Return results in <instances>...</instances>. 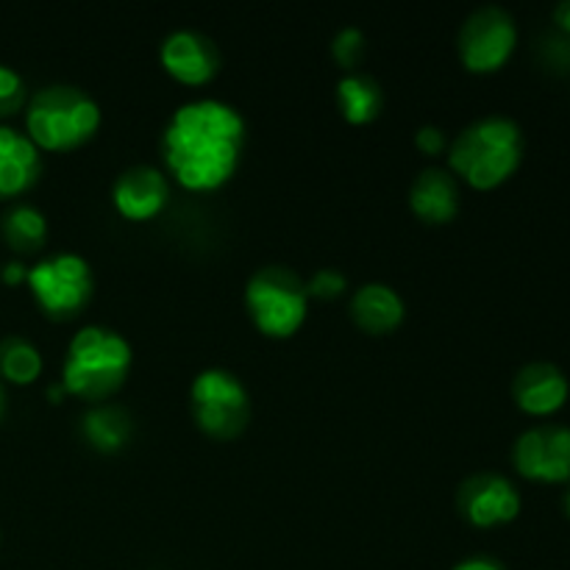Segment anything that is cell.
Segmentation results:
<instances>
[{"label":"cell","mask_w":570,"mask_h":570,"mask_svg":"<svg viewBox=\"0 0 570 570\" xmlns=\"http://www.w3.org/2000/svg\"><path fill=\"white\" fill-rule=\"evenodd\" d=\"M245 137L248 126L234 104L212 95L184 100L161 131L165 173L189 193H215L237 173Z\"/></svg>","instance_id":"obj_1"},{"label":"cell","mask_w":570,"mask_h":570,"mask_svg":"<svg viewBox=\"0 0 570 570\" xmlns=\"http://www.w3.org/2000/svg\"><path fill=\"white\" fill-rule=\"evenodd\" d=\"M449 170L473 189L510 181L523 161V131L512 117L484 115L449 142Z\"/></svg>","instance_id":"obj_2"},{"label":"cell","mask_w":570,"mask_h":570,"mask_svg":"<svg viewBox=\"0 0 570 570\" xmlns=\"http://www.w3.org/2000/svg\"><path fill=\"white\" fill-rule=\"evenodd\" d=\"M134 351L120 332L100 323L81 326L70 337L61 362V387L67 395L104 404L126 384Z\"/></svg>","instance_id":"obj_3"},{"label":"cell","mask_w":570,"mask_h":570,"mask_svg":"<svg viewBox=\"0 0 570 570\" xmlns=\"http://www.w3.org/2000/svg\"><path fill=\"white\" fill-rule=\"evenodd\" d=\"M100 104L76 83H48L26 104V134L39 150L65 154L87 145L98 134Z\"/></svg>","instance_id":"obj_4"},{"label":"cell","mask_w":570,"mask_h":570,"mask_svg":"<svg viewBox=\"0 0 570 570\" xmlns=\"http://www.w3.org/2000/svg\"><path fill=\"white\" fill-rule=\"evenodd\" d=\"M245 309L267 337H289L298 332L309 312L306 282L284 265L259 267L245 284Z\"/></svg>","instance_id":"obj_5"},{"label":"cell","mask_w":570,"mask_h":570,"mask_svg":"<svg viewBox=\"0 0 570 570\" xmlns=\"http://www.w3.org/2000/svg\"><path fill=\"white\" fill-rule=\"evenodd\" d=\"M26 284L45 315L67 321L92 301L95 273L78 250H56L28 267Z\"/></svg>","instance_id":"obj_6"},{"label":"cell","mask_w":570,"mask_h":570,"mask_svg":"<svg viewBox=\"0 0 570 570\" xmlns=\"http://www.w3.org/2000/svg\"><path fill=\"white\" fill-rule=\"evenodd\" d=\"M193 417L209 438L232 440L250 421V395L243 379L226 367H206L189 384Z\"/></svg>","instance_id":"obj_7"},{"label":"cell","mask_w":570,"mask_h":570,"mask_svg":"<svg viewBox=\"0 0 570 570\" xmlns=\"http://www.w3.org/2000/svg\"><path fill=\"white\" fill-rule=\"evenodd\" d=\"M518 48L515 17L501 6H479L465 17L456 33V53L465 70L495 72Z\"/></svg>","instance_id":"obj_8"},{"label":"cell","mask_w":570,"mask_h":570,"mask_svg":"<svg viewBox=\"0 0 570 570\" xmlns=\"http://www.w3.org/2000/svg\"><path fill=\"white\" fill-rule=\"evenodd\" d=\"M512 465L529 482H570V429L562 423L527 429L512 445Z\"/></svg>","instance_id":"obj_9"},{"label":"cell","mask_w":570,"mask_h":570,"mask_svg":"<svg viewBox=\"0 0 570 570\" xmlns=\"http://www.w3.org/2000/svg\"><path fill=\"white\" fill-rule=\"evenodd\" d=\"M521 493L507 476L493 471L471 473L456 490V510L471 527L495 529L521 515Z\"/></svg>","instance_id":"obj_10"},{"label":"cell","mask_w":570,"mask_h":570,"mask_svg":"<svg viewBox=\"0 0 570 570\" xmlns=\"http://www.w3.org/2000/svg\"><path fill=\"white\" fill-rule=\"evenodd\" d=\"M159 61L184 87H206L220 72V50L195 28H176L159 45Z\"/></svg>","instance_id":"obj_11"},{"label":"cell","mask_w":570,"mask_h":570,"mask_svg":"<svg viewBox=\"0 0 570 570\" xmlns=\"http://www.w3.org/2000/svg\"><path fill=\"white\" fill-rule=\"evenodd\" d=\"M111 204L122 220H154L170 204V176L154 165L126 167L111 184Z\"/></svg>","instance_id":"obj_12"},{"label":"cell","mask_w":570,"mask_h":570,"mask_svg":"<svg viewBox=\"0 0 570 570\" xmlns=\"http://www.w3.org/2000/svg\"><path fill=\"white\" fill-rule=\"evenodd\" d=\"M568 376L551 362H529L512 379V399L518 410L532 417H549L568 404Z\"/></svg>","instance_id":"obj_13"},{"label":"cell","mask_w":570,"mask_h":570,"mask_svg":"<svg viewBox=\"0 0 570 570\" xmlns=\"http://www.w3.org/2000/svg\"><path fill=\"white\" fill-rule=\"evenodd\" d=\"M42 176V150L26 131L0 122V200H11L33 189Z\"/></svg>","instance_id":"obj_14"},{"label":"cell","mask_w":570,"mask_h":570,"mask_svg":"<svg viewBox=\"0 0 570 570\" xmlns=\"http://www.w3.org/2000/svg\"><path fill=\"white\" fill-rule=\"evenodd\" d=\"M460 181L449 167H426L410 187V206L421 220L449 223L460 212Z\"/></svg>","instance_id":"obj_15"},{"label":"cell","mask_w":570,"mask_h":570,"mask_svg":"<svg viewBox=\"0 0 570 570\" xmlns=\"http://www.w3.org/2000/svg\"><path fill=\"white\" fill-rule=\"evenodd\" d=\"M348 312L356 326L367 334H387L401 326L406 315V304L395 287L384 282H367L354 289L348 301Z\"/></svg>","instance_id":"obj_16"},{"label":"cell","mask_w":570,"mask_h":570,"mask_svg":"<svg viewBox=\"0 0 570 570\" xmlns=\"http://www.w3.org/2000/svg\"><path fill=\"white\" fill-rule=\"evenodd\" d=\"M334 98H337V109L351 126H365L382 115L384 106V89L367 72H345L334 87Z\"/></svg>","instance_id":"obj_17"},{"label":"cell","mask_w":570,"mask_h":570,"mask_svg":"<svg viewBox=\"0 0 570 570\" xmlns=\"http://www.w3.org/2000/svg\"><path fill=\"white\" fill-rule=\"evenodd\" d=\"M81 432L92 449L104 451V454H115V451L126 449L131 440L134 423L122 406L117 404H92L81 417Z\"/></svg>","instance_id":"obj_18"},{"label":"cell","mask_w":570,"mask_h":570,"mask_svg":"<svg viewBox=\"0 0 570 570\" xmlns=\"http://www.w3.org/2000/svg\"><path fill=\"white\" fill-rule=\"evenodd\" d=\"M0 237L17 254H37L48 239V217L33 204H11L0 217Z\"/></svg>","instance_id":"obj_19"},{"label":"cell","mask_w":570,"mask_h":570,"mask_svg":"<svg viewBox=\"0 0 570 570\" xmlns=\"http://www.w3.org/2000/svg\"><path fill=\"white\" fill-rule=\"evenodd\" d=\"M42 351L22 334H6L0 340V382L26 387L42 376Z\"/></svg>","instance_id":"obj_20"},{"label":"cell","mask_w":570,"mask_h":570,"mask_svg":"<svg viewBox=\"0 0 570 570\" xmlns=\"http://www.w3.org/2000/svg\"><path fill=\"white\" fill-rule=\"evenodd\" d=\"M367 53V39L362 33V28L345 26L334 33L332 39V56L345 72H356V67L362 65Z\"/></svg>","instance_id":"obj_21"},{"label":"cell","mask_w":570,"mask_h":570,"mask_svg":"<svg viewBox=\"0 0 570 570\" xmlns=\"http://www.w3.org/2000/svg\"><path fill=\"white\" fill-rule=\"evenodd\" d=\"M28 89L20 72L9 65H0V120L26 109Z\"/></svg>","instance_id":"obj_22"},{"label":"cell","mask_w":570,"mask_h":570,"mask_svg":"<svg viewBox=\"0 0 570 570\" xmlns=\"http://www.w3.org/2000/svg\"><path fill=\"white\" fill-rule=\"evenodd\" d=\"M345 289H348V278H345V273L337 271V267H321V271L312 273L309 282H306L309 298L312 295H315V298H337Z\"/></svg>","instance_id":"obj_23"},{"label":"cell","mask_w":570,"mask_h":570,"mask_svg":"<svg viewBox=\"0 0 570 570\" xmlns=\"http://www.w3.org/2000/svg\"><path fill=\"white\" fill-rule=\"evenodd\" d=\"M449 134L440 126H434V122H426V126H421L415 131V148L426 156L443 154V150H449Z\"/></svg>","instance_id":"obj_24"},{"label":"cell","mask_w":570,"mask_h":570,"mask_svg":"<svg viewBox=\"0 0 570 570\" xmlns=\"http://www.w3.org/2000/svg\"><path fill=\"white\" fill-rule=\"evenodd\" d=\"M451 570H504L495 557H488V554H473V557H465V560L456 562Z\"/></svg>","instance_id":"obj_25"},{"label":"cell","mask_w":570,"mask_h":570,"mask_svg":"<svg viewBox=\"0 0 570 570\" xmlns=\"http://www.w3.org/2000/svg\"><path fill=\"white\" fill-rule=\"evenodd\" d=\"M0 282L3 284L28 282V265H22V262H9V265H3L0 267Z\"/></svg>","instance_id":"obj_26"},{"label":"cell","mask_w":570,"mask_h":570,"mask_svg":"<svg viewBox=\"0 0 570 570\" xmlns=\"http://www.w3.org/2000/svg\"><path fill=\"white\" fill-rule=\"evenodd\" d=\"M554 22L560 31L570 33V0H562V3L554 6Z\"/></svg>","instance_id":"obj_27"},{"label":"cell","mask_w":570,"mask_h":570,"mask_svg":"<svg viewBox=\"0 0 570 570\" xmlns=\"http://www.w3.org/2000/svg\"><path fill=\"white\" fill-rule=\"evenodd\" d=\"M48 395H50V401H61V395H67V393H65V387H61V382H56L48 387Z\"/></svg>","instance_id":"obj_28"},{"label":"cell","mask_w":570,"mask_h":570,"mask_svg":"<svg viewBox=\"0 0 570 570\" xmlns=\"http://www.w3.org/2000/svg\"><path fill=\"white\" fill-rule=\"evenodd\" d=\"M3 415H6V387L3 382H0V421H3Z\"/></svg>","instance_id":"obj_29"},{"label":"cell","mask_w":570,"mask_h":570,"mask_svg":"<svg viewBox=\"0 0 570 570\" xmlns=\"http://www.w3.org/2000/svg\"><path fill=\"white\" fill-rule=\"evenodd\" d=\"M562 510H566V515L570 518V488L566 490V495H562Z\"/></svg>","instance_id":"obj_30"}]
</instances>
